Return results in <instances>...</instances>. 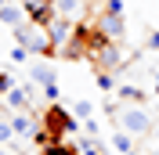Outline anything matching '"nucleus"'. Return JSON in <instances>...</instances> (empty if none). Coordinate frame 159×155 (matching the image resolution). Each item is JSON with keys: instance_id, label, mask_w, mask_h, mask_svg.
<instances>
[{"instance_id": "nucleus-1", "label": "nucleus", "mask_w": 159, "mask_h": 155, "mask_svg": "<svg viewBox=\"0 0 159 155\" xmlns=\"http://www.w3.org/2000/svg\"><path fill=\"white\" fill-rule=\"evenodd\" d=\"M109 116H112V123H116V130H127V134H134V137H148V134H156V119H152V112L148 108H141V105H109Z\"/></svg>"}, {"instance_id": "nucleus-2", "label": "nucleus", "mask_w": 159, "mask_h": 155, "mask_svg": "<svg viewBox=\"0 0 159 155\" xmlns=\"http://www.w3.org/2000/svg\"><path fill=\"white\" fill-rule=\"evenodd\" d=\"M15 33V40H18L22 47L29 51V54H36V58H54L58 54V47H54V40H51L47 25H36V22H22Z\"/></svg>"}, {"instance_id": "nucleus-3", "label": "nucleus", "mask_w": 159, "mask_h": 155, "mask_svg": "<svg viewBox=\"0 0 159 155\" xmlns=\"http://www.w3.org/2000/svg\"><path fill=\"white\" fill-rule=\"evenodd\" d=\"M40 126H43L54 141L72 137V134H83V119H80L76 112H65L61 105H51L47 112H43V119H40Z\"/></svg>"}, {"instance_id": "nucleus-4", "label": "nucleus", "mask_w": 159, "mask_h": 155, "mask_svg": "<svg viewBox=\"0 0 159 155\" xmlns=\"http://www.w3.org/2000/svg\"><path fill=\"white\" fill-rule=\"evenodd\" d=\"M47 33H51V40H54V47H58V54H61V47H65V43L72 40V33H76V22L54 15V18L47 22Z\"/></svg>"}, {"instance_id": "nucleus-5", "label": "nucleus", "mask_w": 159, "mask_h": 155, "mask_svg": "<svg viewBox=\"0 0 159 155\" xmlns=\"http://www.w3.org/2000/svg\"><path fill=\"white\" fill-rule=\"evenodd\" d=\"M29 97H36V87H11L7 94H4V105H7V112H29Z\"/></svg>"}, {"instance_id": "nucleus-6", "label": "nucleus", "mask_w": 159, "mask_h": 155, "mask_svg": "<svg viewBox=\"0 0 159 155\" xmlns=\"http://www.w3.org/2000/svg\"><path fill=\"white\" fill-rule=\"evenodd\" d=\"M22 7L29 15V22H36V25H47L54 18V0H22Z\"/></svg>"}, {"instance_id": "nucleus-7", "label": "nucleus", "mask_w": 159, "mask_h": 155, "mask_svg": "<svg viewBox=\"0 0 159 155\" xmlns=\"http://www.w3.org/2000/svg\"><path fill=\"white\" fill-rule=\"evenodd\" d=\"M22 22H29V15H25V7L18 4H11V0H0V25H7V29H18Z\"/></svg>"}, {"instance_id": "nucleus-8", "label": "nucleus", "mask_w": 159, "mask_h": 155, "mask_svg": "<svg viewBox=\"0 0 159 155\" xmlns=\"http://www.w3.org/2000/svg\"><path fill=\"white\" fill-rule=\"evenodd\" d=\"M7 119H11V126H15V137H33L40 130L29 112H7Z\"/></svg>"}, {"instance_id": "nucleus-9", "label": "nucleus", "mask_w": 159, "mask_h": 155, "mask_svg": "<svg viewBox=\"0 0 159 155\" xmlns=\"http://www.w3.org/2000/svg\"><path fill=\"white\" fill-rule=\"evenodd\" d=\"M123 61H127V58H123V51H119V43L112 40L109 47H105V51L98 54V58H94V65H98V69H105V72H112V69H116V65H123Z\"/></svg>"}, {"instance_id": "nucleus-10", "label": "nucleus", "mask_w": 159, "mask_h": 155, "mask_svg": "<svg viewBox=\"0 0 159 155\" xmlns=\"http://www.w3.org/2000/svg\"><path fill=\"white\" fill-rule=\"evenodd\" d=\"M98 25L109 33L112 40H123V33H127V25H123V15H112V11H101V15H98Z\"/></svg>"}, {"instance_id": "nucleus-11", "label": "nucleus", "mask_w": 159, "mask_h": 155, "mask_svg": "<svg viewBox=\"0 0 159 155\" xmlns=\"http://www.w3.org/2000/svg\"><path fill=\"white\" fill-rule=\"evenodd\" d=\"M29 79H33V83H40V87H47V83H54V69L33 54V58H29Z\"/></svg>"}, {"instance_id": "nucleus-12", "label": "nucleus", "mask_w": 159, "mask_h": 155, "mask_svg": "<svg viewBox=\"0 0 159 155\" xmlns=\"http://www.w3.org/2000/svg\"><path fill=\"white\" fill-rule=\"evenodd\" d=\"M134 141H138V137H134V134H127V130H116V134H112V148H116L119 155L134 152Z\"/></svg>"}, {"instance_id": "nucleus-13", "label": "nucleus", "mask_w": 159, "mask_h": 155, "mask_svg": "<svg viewBox=\"0 0 159 155\" xmlns=\"http://www.w3.org/2000/svg\"><path fill=\"white\" fill-rule=\"evenodd\" d=\"M119 97H123V101H134V105H141V101H148V94H145V90L141 87H130V83H119Z\"/></svg>"}, {"instance_id": "nucleus-14", "label": "nucleus", "mask_w": 159, "mask_h": 155, "mask_svg": "<svg viewBox=\"0 0 159 155\" xmlns=\"http://www.w3.org/2000/svg\"><path fill=\"white\" fill-rule=\"evenodd\" d=\"M40 155H80V152H76L72 144H65V141H54V144H47Z\"/></svg>"}, {"instance_id": "nucleus-15", "label": "nucleus", "mask_w": 159, "mask_h": 155, "mask_svg": "<svg viewBox=\"0 0 159 155\" xmlns=\"http://www.w3.org/2000/svg\"><path fill=\"white\" fill-rule=\"evenodd\" d=\"M11 137H15V126H11V119L0 116V144H11Z\"/></svg>"}, {"instance_id": "nucleus-16", "label": "nucleus", "mask_w": 159, "mask_h": 155, "mask_svg": "<svg viewBox=\"0 0 159 155\" xmlns=\"http://www.w3.org/2000/svg\"><path fill=\"white\" fill-rule=\"evenodd\" d=\"M98 87H101V90H116V76L105 72V69H98Z\"/></svg>"}, {"instance_id": "nucleus-17", "label": "nucleus", "mask_w": 159, "mask_h": 155, "mask_svg": "<svg viewBox=\"0 0 159 155\" xmlns=\"http://www.w3.org/2000/svg\"><path fill=\"white\" fill-rule=\"evenodd\" d=\"M72 112H76L80 119H90V116H94V105H90V101H76V105H72Z\"/></svg>"}, {"instance_id": "nucleus-18", "label": "nucleus", "mask_w": 159, "mask_h": 155, "mask_svg": "<svg viewBox=\"0 0 159 155\" xmlns=\"http://www.w3.org/2000/svg\"><path fill=\"white\" fill-rule=\"evenodd\" d=\"M29 58H33V54L22 47V43H15V47H11V61H15V65H18V61H29Z\"/></svg>"}, {"instance_id": "nucleus-19", "label": "nucleus", "mask_w": 159, "mask_h": 155, "mask_svg": "<svg viewBox=\"0 0 159 155\" xmlns=\"http://www.w3.org/2000/svg\"><path fill=\"white\" fill-rule=\"evenodd\" d=\"M15 87V79H11V69H0V94H7Z\"/></svg>"}, {"instance_id": "nucleus-20", "label": "nucleus", "mask_w": 159, "mask_h": 155, "mask_svg": "<svg viewBox=\"0 0 159 155\" xmlns=\"http://www.w3.org/2000/svg\"><path fill=\"white\" fill-rule=\"evenodd\" d=\"M83 134H90V137H98V134H101V126H98V119H94V116L83 119Z\"/></svg>"}, {"instance_id": "nucleus-21", "label": "nucleus", "mask_w": 159, "mask_h": 155, "mask_svg": "<svg viewBox=\"0 0 159 155\" xmlns=\"http://www.w3.org/2000/svg\"><path fill=\"white\" fill-rule=\"evenodd\" d=\"M145 43H148V51H159V29H148V40Z\"/></svg>"}, {"instance_id": "nucleus-22", "label": "nucleus", "mask_w": 159, "mask_h": 155, "mask_svg": "<svg viewBox=\"0 0 159 155\" xmlns=\"http://www.w3.org/2000/svg\"><path fill=\"white\" fill-rule=\"evenodd\" d=\"M105 11H112V15H123V0H105Z\"/></svg>"}, {"instance_id": "nucleus-23", "label": "nucleus", "mask_w": 159, "mask_h": 155, "mask_svg": "<svg viewBox=\"0 0 159 155\" xmlns=\"http://www.w3.org/2000/svg\"><path fill=\"white\" fill-rule=\"evenodd\" d=\"M43 97H47V101H54V97H58V83H47V87H43Z\"/></svg>"}, {"instance_id": "nucleus-24", "label": "nucleus", "mask_w": 159, "mask_h": 155, "mask_svg": "<svg viewBox=\"0 0 159 155\" xmlns=\"http://www.w3.org/2000/svg\"><path fill=\"white\" fill-rule=\"evenodd\" d=\"M0 155H11V148H7V144H0Z\"/></svg>"}, {"instance_id": "nucleus-25", "label": "nucleus", "mask_w": 159, "mask_h": 155, "mask_svg": "<svg viewBox=\"0 0 159 155\" xmlns=\"http://www.w3.org/2000/svg\"><path fill=\"white\" fill-rule=\"evenodd\" d=\"M87 4H90V7H94V4H105V0H87Z\"/></svg>"}, {"instance_id": "nucleus-26", "label": "nucleus", "mask_w": 159, "mask_h": 155, "mask_svg": "<svg viewBox=\"0 0 159 155\" xmlns=\"http://www.w3.org/2000/svg\"><path fill=\"white\" fill-rule=\"evenodd\" d=\"M127 155H141V152H127Z\"/></svg>"}, {"instance_id": "nucleus-27", "label": "nucleus", "mask_w": 159, "mask_h": 155, "mask_svg": "<svg viewBox=\"0 0 159 155\" xmlns=\"http://www.w3.org/2000/svg\"><path fill=\"white\" fill-rule=\"evenodd\" d=\"M152 155H159V148H156V152H152Z\"/></svg>"}]
</instances>
